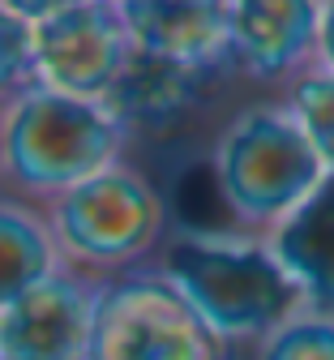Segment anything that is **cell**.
Returning <instances> with one entry per match:
<instances>
[{
    "mask_svg": "<svg viewBox=\"0 0 334 360\" xmlns=\"http://www.w3.org/2000/svg\"><path fill=\"white\" fill-rule=\"evenodd\" d=\"M34 86V39L30 9L0 0V108Z\"/></svg>",
    "mask_w": 334,
    "mask_h": 360,
    "instance_id": "obj_15",
    "label": "cell"
},
{
    "mask_svg": "<svg viewBox=\"0 0 334 360\" xmlns=\"http://www.w3.org/2000/svg\"><path fill=\"white\" fill-rule=\"evenodd\" d=\"M94 288L99 279L65 266L60 275L0 309V360H86Z\"/></svg>",
    "mask_w": 334,
    "mask_h": 360,
    "instance_id": "obj_7",
    "label": "cell"
},
{
    "mask_svg": "<svg viewBox=\"0 0 334 360\" xmlns=\"http://www.w3.org/2000/svg\"><path fill=\"white\" fill-rule=\"evenodd\" d=\"M313 65L334 73V0L317 5V43H313Z\"/></svg>",
    "mask_w": 334,
    "mask_h": 360,
    "instance_id": "obj_16",
    "label": "cell"
},
{
    "mask_svg": "<svg viewBox=\"0 0 334 360\" xmlns=\"http://www.w3.org/2000/svg\"><path fill=\"white\" fill-rule=\"evenodd\" d=\"M47 228L69 270L86 279H112L141 270L167 240V206L146 172L112 163L43 206Z\"/></svg>",
    "mask_w": 334,
    "mask_h": 360,
    "instance_id": "obj_4",
    "label": "cell"
},
{
    "mask_svg": "<svg viewBox=\"0 0 334 360\" xmlns=\"http://www.w3.org/2000/svg\"><path fill=\"white\" fill-rule=\"evenodd\" d=\"M257 360H334V313L296 309L257 343Z\"/></svg>",
    "mask_w": 334,
    "mask_h": 360,
    "instance_id": "obj_14",
    "label": "cell"
},
{
    "mask_svg": "<svg viewBox=\"0 0 334 360\" xmlns=\"http://www.w3.org/2000/svg\"><path fill=\"white\" fill-rule=\"evenodd\" d=\"M202 82L206 77L193 73V69L155 60V56L133 48V60L124 65L120 82L112 86V95L103 103L124 124V133H133V129H167L193 108Z\"/></svg>",
    "mask_w": 334,
    "mask_h": 360,
    "instance_id": "obj_11",
    "label": "cell"
},
{
    "mask_svg": "<svg viewBox=\"0 0 334 360\" xmlns=\"http://www.w3.org/2000/svg\"><path fill=\"white\" fill-rule=\"evenodd\" d=\"M124 124L99 99L30 86L0 108V185L47 206L124 155Z\"/></svg>",
    "mask_w": 334,
    "mask_h": 360,
    "instance_id": "obj_2",
    "label": "cell"
},
{
    "mask_svg": "<svg viewBox=\"0 0 334 360\" xmlns=\"http://www.w3.org/2000/svg\"><path fill=\"white\" fill-rule=\"evenodd\" d=\"M34 86L73 99H108L133 60V34L120 0H60L30 9Z\"/></svg>",
    "mask_w": 334,
    "mask_h": 360,
    "instance_id": "obj_6",
    "label": "cell"
},
{
    "mask_svg": "<svg viewBox=\"0 0 334 360\" xmlns=\"http://www.w3.org/2000/svg\"><path fill=\"white\" fill-rule=\"evenodd\" d=\"M278 103L292 112V120L300 124V133L309 138L321 172L334 176V73L309 65L304 73H296L288 86H283Z\"/></svg>",
    "mask_w": 334,
    "mask_h": 360,
    "instance_id": "obj_13",
    "label": "cell"
},
{
    "mask_svg": "<svg viewBox=\"0 0 334 360\" xmlns=\"http://www.w3.org/2000/svg\"><path fill=\"white\" fill-rule=\"evenodd\" d=\"M231 65L245 77L288 86L313 65L317 5L313 0H227Z\"/></svg>",
    "mask_w": 334,
    "mask_h": 360,
    "instance_id": "obj_9",
    "label": "cell"
},
{
    "mask_svg": "<svg viewBox=\"0 0 334 360\" xmlns=\"http://www.w3.org/2000/svg\"><path fill=\"white\" fill-rule=\"evenodd\" d=\"M214 189L240 232L266 236L288 219L321 180V163L283 103H253L236 112L214 138Z\"/></svg>",
    "mask_w": 334,
    "mask_h": 360,
    "instance_id": "obj_3",
    "label": "cell"
},
{
    "mask_svg": "<svg viewBox=\"0 0 334 360\" xmlns=\"http://www.w3.org/2000/svg\"><path fill=\"white\" fill-rule=\"evenodd\" d=\"M65 270L43 206L0 193V309L22 300L30 288Z\"/></svg>",
    "mask_w": 334,
    "mask_h": 360,
    "instance_id": "obj_12",
    "label": "cell"
},
{
    "mask_svg": "<svg viewBox=\"0 0 334 360\" xmlns=\"http://www.w3.org/2000/svg\"><path fill=\"white\" fill-rule=\"evenodd\" d=\"M133 48L202 77L231 65L227 0H120Z\"/></svg>",
    "mask_w": 334,
    "mask_h": 360,
    "instance_id": "obj_8",
    "label": "cell"
},
{
    "mask_svg": "<svg viewBox=\"0 0 334 360\" xmlns=\"http://www.w3.org/2000/svg\"><path fill=\"white\" fill-rule=\"evenodd\" d=\"M309 309L334 313V176L262 236Z\"/></svg>",
    "mask_w": 334,
    "mask_h": 360,
    "instance_id": "obj_10",
    "label": "cell"
},
{
    "mask_svg": "<svg viewBox=\"0 0 334 360\" xmlns=\"http://www.w3.org/2000/svg\"><path fill=\"white\" fill-rule=\"evenodd\" d=\"M155 270L223 343H262L304 309L292 279L253 232H167Z\"/></svg>",
    "mask_w": 334,
    "mask_h": 360,
    "instance_id": "obj_1",
    "label": "cell"
},
{
    "mask_svg": "<svg viewBox=\"0 0 334 360\" xmlns=\"http://www.w3.org/2000/svg\"><path fill=\"white\" fill-rule=\"evenodd\" d=\"M86 360H231L223 343L155 266L99 279Z\"/></svg>",
    "mask_w": 334,
    "mask_h": 360,
    "instance_id": "obj_5",
    "label": "cell"
}]
</instances>
